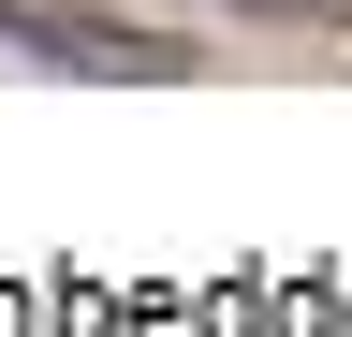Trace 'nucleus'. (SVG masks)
I'll list each match as a JSON object with an SVG mask.
<instances>
[{
    "label": "nucleus",
    "mask_w": 352,
    "mask_h": 337,
    "mask_svg": "<svg viewBox=\"0 0 352 337\" xmlns=\"http://www.w3.org/2000/svg\"><path fill=\"white\" fill-rule=\"evenodd\" d=\"M0 45L30 73H88V89H176V73H191V45L118 30V15H74V0H0Z\"/></svg>",
    "instance_id": "f257e3e1"
},
{
    "label": "nucleus",
    "mask_w": 352,
    "mask_h": 337,
    "mask_svg": "<svg viewBox=\"0 0 352 337\" xmlns=\"http://www.w3.org/2000/svg\"><path fill=\"white\" fill-rule=\"evenodd\" d=\"M220 15H264V30H279V15H294V30H352V0H220Z\"/></svg>",
    "instance_id": "f03ea898"
}]
</instances>
